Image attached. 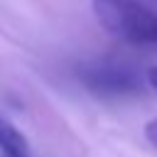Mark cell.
I'll use <instances>...</instances> for the list:
<instances>
[{
	"label": "cell",
	"mask_w": 157,
	"mask_h": 157,
	"mask_svg": "<svg viewBox=\"0 0 157 157\" xmlns=\"http://www.w3.org/2000/svg\"><path fill=\"white\" fill-rule=\"evenodd\" d=\"M96 20L113 37L157 49V12H152L142 0H91Z\"/></svg>",
	"instance_id": "cell-1"
},
{
	"label": "cell",
	"mask_w": 157,
	"mask_h": 157,
	"mask_svg": "<svg viewBox=\"0 0 157 157\" xmlns=\"http://www.w3.org/2000/svg\"><path fill=\"white\" fill-rule=\"evenodd\" d=\"M76 78L88 93L105 101L130 98L142 91V78L137 76V71L118 59H96L81 64L76 69Z\"/></svg>",
	"instance_id": "cell-2"
},
{
	"label": "cell",
	"mask_w": 157,
	"mask_h": 157,
	"mask_svg": "<svg viewBox=\"0 0 157 157\" xmlns=\"http://www.w3.org/2000/svg\"><path fill=\"white\" fill-rule=\"evenodd\" d=\"M0 155L2 157H29L27 137L0 113Z\"/></svg>",
	"instance_id": "cell-3"
},
{
	"label": "cell",
	"mask_w": 157,
	"mask_h": 157,
	"mask_svg": "<svg viewBox=\"0 0 157 157\" xmlns=\"http://www.w3.org/2000/svg\"><path fill=\"white\" fill-rule=\"evenodd\" d=\"M145 137L150 140V145H155V147H157V118H155V120H150V123L145 125Z\"/></svg>",
	"instance_id": "cell-4"
},
{
	"label": "cell",
	"mask_w": 157,
	"mask_h": 157,
	"mask_svg": "<svg viewBox=\"0 0 157 157\" xmlns=\"http://www.w3.org/2000/svg\"><path fill=\"white\" fill-rule=\"evenodd\" d=\"M147 83H150V88H155L157 91V66H152V69H147Z\"/></svg>",
	"instance_id": "cell-5"
},
{
	"label": "cell",
	"mask_w": 157,
	"mask_h": 157,
	"mask_svg": "<svg viewBox=\"0 0 157 157\" xmlns=\"http://www.w3.org/2000/svg\"><path fill=\"white\" fill-rule=\"evenodd\" d=\"M152 2H157V0H152Z\"/></svg>",
	"instance_id": "cell-6"
}]
</instances>
